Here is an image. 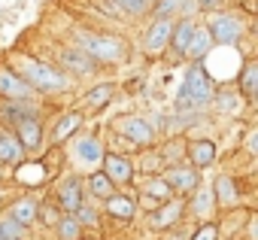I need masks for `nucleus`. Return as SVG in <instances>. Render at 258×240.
<instances>
[{
    "label": "nucleus",
    "mask_w": 258,
    "mask_h": 240,
    "mask_svg": "<svg viewBox=\"0 0 258 240\" xmlns=\"http://www.w3.org/2000/svg\"><path fill=\"white\" fill-rule=\"evenodd\" d=\"M213 91H216L213 73L204 67V61H195V64L185 70V76H182L176 103H179V109H204V106H210Z\"/></svg>",
    "instance_id": "nucleus-1"
},
{
    "label": "nucleus",
    "mask_w": 258,
    "mask_h": 240,
    "mask_svg": "<svg viewBox=\"0 0 258 240\" xmlns=\"http://www.w3.org/2000/svg\"><path fill=\"white\" fill-rule=\"evenodd\" d=\"M16 73H19V76H22L34 91H46V94L64 91V88L70 85V79H67L61 70H55L52 64L37 61V58H22V61H19V67H16Z\"/></svg>",
    "instance_id": "nucleus-2"
},
{
    "label": "nucleus",
    "mask_w": 258,
    "mask_h": 240,
    "mask_svg": "<svg viewBox=\"0 0 258 240\" xmlns=\"http://www.w3.org/2000/svg\"><path fill=\"white\" fill-rule=\"evenodd\" d=\"M73 40H76V49H82L91 61H100V64L121 61L127 55L124 40L121 37H112V34H85V31H76Z\"/></svg>",
    "instance_id": "nucleus-3"
},
{
    "label": "nucleus",
    "mask_w": 258,
    "mask_h": 240,
    "mask_svg": "<svg viewBox=\"0 0 258 240\" xmlns=\"http://www.w3.org/2000/svg\"><path fill=\"white\" fill-rule=\"evenodd\" d=\"M207 34H210V40H213V46H237L240 40H243V34L249 31L246 28V22L237 16V13H225V10H219V13H207Z\"/></svg>",
    "instance_id": "nucleus-4"
},
{
    "label": "nucleus",
    "mask_w": 258,
    "mask_h": 240,
    "mask_svg": "<svg viewBox=\"0 0 258 240\" xmlns=\"http://www.w3.org/2000/svg\"><path fill=\"white\" fill-rule=\"evenodd\" d=\"M164 183L170 186L173 195H182V198H185V195H191V192L201 186V173H198V167H191V164L185 167V164L176 161V164H170V167L164 170Z\"/></svg>",
    "instance_id": "nucleus-5"
},
{
    "label": "nucleus",
    "mask_w": 258,
    "mask_h": 240,
    "mask_svg": "<svg viewBox=\"0 0 258 240\" xmlns=\"http://www.w3.org/2000/svg\"><path fill=\"white\" fill-rule=\"evenodd\" d=\"M115 131L124 137V140H131L134 146H149L155 140V128L146 122L143 115H124L115 122Z\"/></svg>",
    "instance_id": "nucleus-6"
},
{
    "label": "nucleus",
    "mask_w": 258,
    "mask_h": 240,
    "mask_svg": "<svg viewBox=\"0 0 258 240\" xmlns=\"http://www.w3.org/2000/svg\"><path fill=\"white\" fill-rule=\"evenodd\" d=\"M0 94L7 100H34V88L13 70V67H0Z\"/></svg>",
    "instance_id": "nucleus-7"
},
{
    "label": "nucleus",
    "mask_w": 258,
    "mask_h": 240,
    "mask_svg": "<svg viewBox=\"0 0 258 240\" xmlns=\"http://www.w3.org/2000/svg\"><path fill=\"white\" fill-rule=\"evenodd\" d=\"M13 128H16L13 134L19 137V143H22L25 149H37V146L43 143V122H40L37 112H28V115L16 118Z\"/></svg>",
    "instance_id": "nucleus-8"
},
{
    "label": "nucleus",
    "mask_w": 258,
    "mask_h": 240,
    "mask_svg": "<svg viewBox=\"0 0 258 240\" xmlns=\"http://www.w3.org/2000/svg\"><path fill=\"white\" fill-rule=\"evenodd\" d=\"M55 201H58V210L61 213H76L82 204H85V195H82V183L76 176H67L58 183L55 189Z\"/></svg>",
    "instance_id": "nucleus-9"
},
{
    "label": "nucleus",
    "mask_w": 258,
    "mask_h": 240,
    "mask_svg": "<svg viewBox=\"0 0 258 240\" xmlns=\"http://www.w3.org/2000/svg\"><path fill=\"white\" fill-rule=\"evenodd\" d=\"M170 31H173V19H164V16H155L149 31H146V52L149 55H161L170 43Z\"/></svg>",
    "instance_id": "nucleus-10"
},
{
    "label": "nucleus",
    "mask_w": 258,
    "mask_h": 240,
    "mask_svg": "<svg viewBox=\"0 0 258 240\" xmlns=\"http://www.w3.org/2000/svg\"><path fill=\"white\" fill-rule=\"evenodd\" d=\"M195 28H198V22H195V16H179V19H173V31H170V52L176 55V58H185V49H188V43H191V37H195Z\"/></svg>",
    "instance_id": "nucleus-11"
},
{
    "label": "nucleus",
    "mask_w": 258,
    "mask_h": 240,
    "mask_svg": "<svg viewBox=\"0 0 258 240\" xmlns=\"http://www.w3.org/2000/svg\"><path fill=\"white\" fill-rule=\"evenodd\" d=\"M100 164H103V173L112 179V186H131V179H134V164L127 161V158L112 155V152H103Z\"/></svg>",
    "instance_id": "nucleus-12"
},
{
    "label": "nucleus",
    "mask_w": 258,
    "mask_h": 240,
    "mask_svg": "<svg viewBox=\"0 0 258 240\" xmlns=\"http://www.w3.org/2000/svg\"><path fill=\"white\" fill-rule=\"evenodd\" d=\"M179 216H182V201H173L167 198L164 204H158V210L149 216V225L158 228V231H167L173 225H179Z\"/></svg>",
    "instance_id": "nucleus-13"
},
{
    "label": "nucleus",
    "mask_w": 258,
    "mask_h": 240,
    "mask_svg": "<svg viewBox=\"0 0 258 240\" xmlns=\"http://www.w3.org/2000/svg\"><path fill=\"white\" fill-rule=\"evenodd\" d=\"M73 155H76V161H82V164H100L103 146H100V140H97L94 134H88V137H79V140L73 143Z\"/></svg>",
    "instance_id": "nucleus-14"
},
{
    "label": "nucleus",
    "mask_w": 258,
    "mask_h": 240,
    "mask_svg": "<svg viewBox=\"0 0 258 240\" xmlns=\"http://www.w3.org/2000/svg\"><path fill=\"white\" fill-rule=\"evenodd\" d=\"M195 13H198L195 0H152V16L173 19V16H195Z\"/></svg>",
    "instance_id": "nucleus-15"
},
{
    "label": "nucleus",
    "mask_w": 258,
    "mask_h": 240,
    "mask_svg": "<svg viewBox=\"0 0 258 240\" xmlns=\"http://www.w3.org/2000/svg\"><path fill=\"white\" fill-rule=\"evenodd\" d=\"M61 64H64V70H70V73H76V76H85V73H91L94 70V64L97 61H91L82 49H61Z\"/></svg>",
    "instance_id": "nucleus-16"
},
{
    "label": "nucleus",
    "mask_w": 258,
    "mask_h": 240,
    "mask_svg": "<svg viewBox=\"0 0 258 240\" xmlns=\"http://www.w3.org/2000/svg\"><path fill=\"white\" fill-rule=\"evenodd\" d=\"M213 198H216V204H219V207H234V204L240 201V189H237V183H234L228 173H222V176H216Z\"/></svg>",
    "instance_id": "nucleus-17"
},
{
    "label": "nucleus",
    "mask_w": 258,
    "mask_h": 240,
    "mask_svg": "<svg viewBox=\"0 0 258 240\" xmlns=\"http://www.w3.org/2000/svg\"><path fill=\"white\" fill-rule=\"evenodd\" d=\"M25 155V146L19 143V137L7 128H0V161L4 164H19Z\"/></svg>",
    "instance_id": "nucleus-18"
},
{
    "label": "nucleus",
    "mask_w": 258,
    "mask_h": 240,
    "mask_svg": "<svg viewBox=\"0 0 258 240\" xmlns=\"http://www.w3.org/2000/svg\"><path fill=\"white\" fill-rule=\"evenodd\" d=\"M37 201L34 198H19V201H13L10 204V210H7V216L13 219V222H19V225H34V219H37Z\"/></svg>",
    "instance_id": "nucleus-19"
},
{
    "label": "nucleus",
    "mask_w": 258,
    "mask_h": 240,
    "mask_svg": "<svg viewBox=\"0 0 258 240\" xmlns=\"http://www.w3.org/2000/svg\"><path fill=\"white\" fill-rule=\"evenodd\" d=\"M188 158H191V167H210L216 161V143L213 140H195L188 146Z\"/></svg>",
    "instance_id": "nucleus-20"
},
{
    "label": "nucleus",
    "mask_w": 258,
    "mask_h": 240,
    "mask_svg": "<svg viewBox=\"0 0 258 240\" xmlns=\"http://www.w3.org/2000/svg\"><path fill=\"white\" fill-rule=\"evenodd\" d=\"M106 201V213L109 216H115V219H134V213H137V204L127 198V195H106L103 198Z\"/></svg>",
    "instance_id": "nucleus-21"
},
{
    "label": "nucleus",
    "mask_w": 258,
    "mask_h": 240,
    "mask_svg": "<svg viewBox=\"0 0 258 240\" xmlns=\"http://www.w3.org/2000/svg\"><path fill=\"white\" fill-rule=\"evenodd\" d=\"M167 198H173V192H170V186L164 183V176H152V179L143 186V201H146L149 207H158V204H164Z\"/></svg>",
    "instance_id": "nucleus-22"
},
{
    "label": "nucleus",
    "mask_w": 258,
    "mask_h": 240,
    "mask_svg": "<svg viewBox=\"0 0 258 240\" xmlns=\"http://www.w3.org/2000/svg\"><path fill=\"white\" fill-rule=\"evenodd\" d=\"M210 49H213V40H210V34H207V28H195V37H191V43H188V49H185V55L191 58V61H204L207 55H210Z\"/></svg>",
    "instance_id": "nucleus-23"
},
{
    "label": "nucleus",
    "mask_w": 258,
    "mask_h": 240,
    "mask_svg": "<svg viewBox=\"0 0 258 240\" xmlns=\"http://www.w3.org/2000/svg\"><path fill=\"white\" fill-rule=\"evenodd\" d=\"M79 125H82V115H79V112H64L58 122H55V128H52V140H55V143H61V140L73 137Z\"/></svg>",
    "instance_id": "nucleus-24"
},
{
    "label": "nucleus",
    "mask_w": 258,
    "mask_h": 240,
    "mask_svg": "<svg viewBox=\"0 0 258 240\" xmlns=\"http://www.w3.org/2000/svg\"><path fill=\"white\" fill-rule=\"evenodd\" d=\"M240 91L246 100H255V94H258V64L255 61H246V67L240 73Z\"/></svg>",
    "instance_id": "nucleus-25"
},
{
    "label": "nucleus",
    "mask_w": 258,
    "mask_h": 240,
    "mask_svg": "<svg viewBox=\"0 0 258 240\" xmlns=\"http://www.w3.org/2000/svg\"><path fill=\"white\" fill-rule=\"evenodd\" d=\"M191 195H195V201H191V213H195V216H201V219H207V216L216 210V198H213V189H201V186H198Z\"/></svg>",
    "instance_id": "nucleus-26"
},
{
    "label": "nucleus",
    "mask_w": 258,
    "mask_h": 240,
    "mask_svg": "<svg viewBox=\"0 0 258 240\" xmlns=\"http://www.w3.org/2000/svg\"><path fill=\"white\" fill-rule=\"evenodd\" d=\"M112 85L109 82H103V85H94V88H88L85 91V97H82V103L85 106H91V109H100V106H106L109 100H112Z\"/></svg>",
    "instance_id": "nucleus-27"
},
{
    "label": "nucleus",
    "mask_w": 258,
    "mask_h": 240,
    "mask_svg": "<svg viewBox=\"0 0 258 240\" xmlns=\"http://www.w3.org/2000/svg\"><path fill=\"white\" fill-rule=\"evenodd\" d=\"M55 225H58V237H61V240H79V237H82V222H79L73 213H64Z\"/></svg>",
    "instance_id": "nucleus-28"
},
{
    "label": "nucleus",
    "mask_w": 258,
    "mask_h": 240,
    "mask_svg": "<svg viewBox=\"0 0 258 240\" xmlns=\"http://www.w3.org/2000/svg\"><path fill=\"white\" fill-rule=\"evenodd\" d=\"M210 103H216L219 112H237L240 109V97H237V91L231 94V88H216Z\"/></svg>",
    "instance_id": "nucleus-29"
},
{
    "label": "nucleus",
    "mask_w": 258,
    "mask_h": 240,
    "mask_svg": "<svg viewBox=\"0 0 258 240\" xmlns=\"http://www.w3.org/2000/svg\"><path fill=\"white\" fill-rule=\"evenodd\" d=\"M88 192H91L94 198H106V195L115 192V186H112V179H109L103 170H97V173L88 176Z\"/></svg>",
    "instance_id": "nucleus-30"
},
{
    "label": "nucleus",
    "mask_w": 258,
    "mask_h": 240,
    "mask_svg": "<svg viewBox=\"0 0 258 240\" xmlns=\"http://www.w3.org/2000/svg\"><path fill=\"white\" fill-rule=\"evenodd\" d=\"M25 225H19V222H13L10 216L0 222V234H4V240H25Z\"/></svg>",
    "instance_id": "nucleus-31"
},
{
    "label": "nucleus",
    "mask_w": 258,
    "mask_h": 240,
    "mask_svg": "<svg viewBox=\"0 0 258 240\" xmlns=\"http://www.w3.org/2000/svg\"><path fill=\"white\" fill-rule=\"evenodd\" d=\"M112 7H118L121 13H131V16H140V13L149 10L143 0H112Z\"/></svg>",
    "instance_id": "nucleus-32"
},
{
    "label": "nucleus",
    "mask_w": 258,
    "mask_h": 240,
    "mask_svg": "<svg viewBox=\"0 0 258 240\" xmlns=\"http://www.w3.org/2000/svg\"><path fill=\"white\" fill-rule=\"evenodd\" d=\"M73 216H76L82 225H97V222H100V219H97V210H94V207H85V204H82Z\"/></svg>",
    "instance_id": "nucleus-33"
},
{
    "label": "nucleus",
    "mask_w": 258,
    "mask_h": 240,
    "mask_svg": "<svg viewBox=\"0 0 258 240\" xmlns=\"http://www.w3.org/2000/svg\"><path fill=\"white\" fill-rule=\"evenodd\" d=\"M225 4L228 0H195V7L201 13H219V10H225Z\"/></svg>",
    "instance_id": "nucleus-34"
},
{
    "label": "nucleus",
    "mask_w": 258,
    "mask_h": 240,
    "mask_svg": "<svg viewBox=\"0 0 258 240\" xmlns=\"http://www.w3.org/2000/svg\"><path fill=\"white\" fill-rule=\"evenodd\" d=\"M216 237H219V228L210 222V225H201V228H198V234H195L191 240H216Z\"/></svg>",
    "instance_id": "nucleus-35"
},
{
    "label": "nucleus",
    "mask_w": 258,
    "mask_h": 240,
    "mask_svg": "<svg viewBox=\"0 0 258 240\" xmlns=\"http://www.w3.org/2000/svg\"><path fill=\"white\" fill-rule=\"evenodd\" d=\"M176 155H179V143H170V146H167V152H164V158L176 164Z\"/></svg>",
    "instance_id": "nucleus-36"
},
{
    "label": "nucleus",
    "mask_w": 258,
    "mask_h": 240,
    "mask_svg": "<svg viewBox=\"0 0 258 240\" xmlns=\"http://www.w3.org/2000/svg\"><path fill=\"white\" fill-rule=\"evenodd\" d=\"M255 143H258V137H255V131H252V134H249V140H246V149H249L252 155H255Z\"/></svg>",
    "instance_id": "nucleus-37"
},
{
    "label": "nucleus",
    "mask_w": 258,
    "mask_h": 240,
    "mask_svg": "<svg viewBox=\"0 0 258 240\" xmlns=\"http://www.w3.org/2000/svg\"><path fill=\"white\" fill-rule=\"evenodd\" d=\"M170 240H185V237H182V234H179V237H170Z\"/></svg>",
    "instance_id": "nucleus-38"
},
{
    "label": "nucleus",
    "mask_w": 258,
    "mask_h": 240,
    "mask_svg": "<svg viewBox=\"0 0 258 240\" xmlns=\"http://www.w3.org/2000/svg\"><path fill=\"white\" fill-rule=\"evenodd\" d=\"M143 4H146V7H152V0H143Z\"/></svg>",
    "instance_id": "nucleus-39"
},
{
    "label": "nucleus",
    "mask_w": 258,
    "mask_h": 240,
    "mask_svg": "<svg viewBox=\"0 0 258 240\" xmlns=\"http://www.w3.org/2000/svg\"><path fill=\"white\" fill-rule=\"evenodd\" d=\"M0 240H4V234H0Z\"/></svg>",
    "instance_id": "nucleus-40"
}]
</instances>
